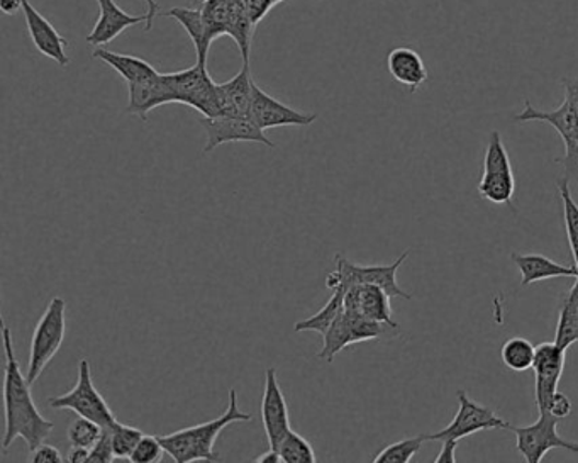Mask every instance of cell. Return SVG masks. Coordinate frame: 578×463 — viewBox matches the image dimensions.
I'll use <instances>...</instances> for the list:
<instances>
[{"instance_id": "9a60e30c", "label": "cell", "mask_w": 578, "mask_h": 463, "mask_svg": "<svg viewBox=\"0 0 578 463\" xmlns=\"http://www.w3.org/2000/svg\"><path fill=\"white\" fill-rule=\"evenodd\" d=\"M251 119L260 126L261 130H273L282 126H310L318 115L303 112L294 107L285 106L263 88L253 85V103H251Z\"/></svg>"}, {"instance_id": "44dd1931", "label": "cell", "mask_w": 578, "mask_h": 463, "mask_svg": "<svg viewBox=\"0 0 578 463\" xmlns=\"http://www.w3.org/2000/svg\"><path fill=\"white\" fill-rule=\"evenodd\" d=\"M387 69L396 82L405 85L409 92L417 91L421 85L426 84L427 70L424 66L423 58L416 50L408 46H399L390 51L387 57Z\"/></svg>"}, {"instance_id": "ffe728a7", "label": "cell", "mask_w": 578, "mask_h": 463, "mask_svg": "<svg viewBox=\"0 0 578 463\" xmlns=\"http://www.w3.org/2000/svg\"><path fill=\"white\" fill-rule=\"evenodd\" d=\"M98 8H101V15H98L97 23L91 35L87 36L89 45L98 46L107 45L113 39L118 38L121 33H125L128 27L134 24L146 23L148 15H131L122 11L116 0H97Z\"/></svg>"}, {"instance_id": "5bb4252c", "label": "cell", "mask_w": 578, "mask_h": 463, "mask_svg": "<svg viewBox=\"0 0 578 463\" xmlns=\"http://www.w3.org/2000/svg\"><path fill=\"white\" fill-rule=\"evenodd\" d=\"M260 411L270 449L279 450L280 443L292 428L287 401L276 379V370L272 367L266 372V389H263Z\"/></svg>"}, {"instance_id": "f1b7e54d", "label": "cell", "mask_w": 578, "mask_h": 463, "mask_svg": "<svg viewBox=\"0 0 578 463\" xmlns=\"http://www.w3.org/2000/svg\"><path fill=\"white\" fill-rule=\"evenodd\" d=\"M426 441V435L405 438V440L396 441L389 444L382 452L375 456V463H409L420 453L421 447Z\"/></svg>"}, {"instance_id": "d6986e66", "label": "cell", "mask_w": 578, "mask_h": 463, "mask_svg": "<svg viewBox=\"0 0 578 463\" xmlns=\"http://www.w3.org/2000/svg\"><path fill=\"white\" fill-rule=\"evenodd\" d=\"M253 85L250 61H243V69L238 75L227 80L224 84H217L221 115L236 116V118H251Z\"/></svg>"}, {"instance_id": "d6a6232c", "label": "cell", "mask_w": 578, "mask_h": 463, "mask_svg": "<svg viewBox=\"0 0 578 463\" xmlns=\"http://www.w3.org/2000/svg\"><path fill=\"white\" fill-rule=\"evenodd\" d=\"M114 460H116V455H114L113 434H110V428H104L103 437L98 438L97 443L91 449L89 462L110 463Z\"/></svg>"}, {"instance_id": "1f68e13d", "label": "cell", "mask_w": 578, "mask_h": 463, "mask_svg": "<svg viewBox=\"0 0 578 463\" xmlns=\"http://www.w3.org/2000/svg\"><path fill=\"white\" fill-rule=\"evenodd\" d=\"M165 453L167 452H165V449H163V443L160 441V437H150V435H144V437L141 438L140 443H138L133 455H131V459H129V462L156 463L163 459Z\"/></svg>"}, {"instance_id": "9c48e42d", "label": "cell", "mask_w": 578, "mask_h": 463, "mask_svg": "<svg viewBox=\"0 0 578 463\" xmlns=\"http://www.w3.org/2000/svg\"><path fill=\"white\" fill-rule=\"evenodd\" d=\"M386 327L387 324L377 323V321L363 318L356 312L343 309L334 319L333 324L329 327V330L322 334L325 343L319 349L318 358L331 364L341 349L346 348V346L380 339L386 333Z\"/></svg>"}, {"instance_id": "83f0119b", "label": "cell", "mask_w": 578, "mask_h": 463, "mask_svg": "<svg viewBox=\"0 0 578 463\" xmlns=\"http://www.w3.org/2000/svg\"><path fill=\"white\" fill-rule=\"evenodd\" d=\"M276 452L282 456V462L285 463H316V455H314L312 444L300 437L297 431L291 429L285 435L284 440L280 443Z\"/></svg>"}, {"instance_id": "2e32d148", "label": "cell", "mask_w": 578, "mask_h": 463, "mask_svg": "<svg viewBox=\"0 0 578 463\" xmlns=\"http://www.w3.org/2000/svg\"><path fill=\"white\" fill-rule=\"evenodd\" d=\"M390 299L392 297L378 285L356 284L344 294V309L389 328H398L399 324L393 321Z\"/></svg>"}, {"instance_id": "836d02e7", "label": "cell", "mask_w": 578, "mask_h": 463, "mask_svg": "<svg viewBox=\"0 0 578 463\" xmlns=\"http://www.w3.org/2000/svg\"><path fill=\"white\" fill-rule=\"evenodd\" d=\"M63 455L60 450L55 449L51 444H39L38 449L31 452L30 462L35 463H61L63 462Z\"/></svg>"}, {"instance_id": "4fadbf2b", "label": "cell", "mask_w": 578, "mask_h": 463, "mask_svg": "<svg viewBox=\"0 0 578 463\" xmlns=\"http://www.w3.org/2000/svg\"><path fill=\"white\" fill-rule=\"evenodd\" d=\"M565 352L567 349L553 343H541L536 346L534 357V397L540 413H548L553 395L558 392L559 379L564 376Z\"/></svg>"}, {"instance_id": "52a82bcc", "label": "cell", "mask_w": 578, "mask_h": 463, "mask_svg": "<svg viewBox=\"0 0 578 463\" xmlns=\"http://www.w3.org/2000/svg\"><path fill=\"white\" fill-rule=\"evenodd\" d=\"M163 80L167 82L174 92L178 104H186L205 118L221 116L220 95L217 84L208 73V66L197 61L192 69L181 72L163 73Z\"/></svg>"}, {"instance_id": "f35d334b", "label": "cell", "mask_w": 578, "mask_h": 463, "mask_svg": "<svg viewBox=\"0 0 578 463\" xmlns=\"http://www.w3.org/2000/svg\"><path fill=\"white\" fill-rule=\"evenodd\" d=\"M255 462L257 463H279V462H282V456H280V453L276 452V450L270 449L269 452L261 453L260 456H257V459H255Z\"/></svg>"}, {"instance_id": "74e56055", "label": "cell", "mask_w": 578, "mask_h": 463, "mask_svg": "<svg viewBox=\"0 0 578 463\" xmlns=\"http://www.w3.org/2000/svg\"><path fill=\"white\" fill-rule=\"evenodd\" d=\"M148 5V20H146V31H152L153 23H155L156 14L160 12L158 4H156V0H144Z\"/></svg>"}, {"instance_id": "ba28073f", "label": "cell", "mask_w": 578, "mask_h": 463, "mask_svg": "<svg viewBox=\"0 0 578 463\" xmlns=\"http://www.w3.org/2000/svg\"><path fill=\"white\" fill-rule=\"evenodd\" d=\"M516 180L510 167L509 153L499 131L488 138L484 153V170L479 182V194L492 204H509L515 195Z\"/></svg>"}, {"instance_id": "8fae6325", "label": "cell", "mask_w": 578, "mask_h": 463, "mask_svg": "<svg viewBox=\"0 0 578 463\" xmlns=\"http://www.w3.org/2000/svg\"><path fill=\"white\" fill-rule=\"evenodd\" d=\"M558 418L553 414L540 413V419L530 426H510V431L516 435L518 452L528 463H540L543 456L553 449H564L578 453V443L565 440L556 431Z\"/></svg>"}, {"instance_id": "6da1fadb", "label": "cell", "mask_w": 578, "mask_h": 463, "mask_svg": "<svg viewBox=\"0 0 578 463\" xmlns=\"http://www.w3.org/2000/svg\"><path fill=\"white\" fill-rule=\"evenodd\" d=\"M2 339L5 348V429L2 449L8 452L17 438H23L33 452L51 437L55 425L39 413L35 399L31 395V384L27 382V377L21 372L20 361L15 358L14 345H12L11 330L5 321H2Z\"/></svg>"}, {"instance_id": "4dcf8cb0", "label": "cell", "mask_w": 578, "mask_h": 463, "mask_svg": "<svg viewBox=\"0 0 578 463\" xmlns=\"http://www.w3.org/2000/svg\"><path fill=\"white\" fill-rule=\"evenodd\" d=\"M104 428L97 423L91 422V419L79 418L70 425L69 431H67V438H69L70 447H80V449L91 450L98 438L103 437Z\"/></svg>"}, {"instance_id": "277c9868", "label": "cell", "mask_w": 578, "mask_h": 463, "mask_svg": "<svg viewBox=\"0 0 578 463\" xmlns=\"http://www.w3.org/2000/svg\"><path fill=\"white\" fill-rule=\"evenodd\" d=\"M411 251L405 250L396 262L390 265H356L344 259L341 254H337V270L326 277V287L331 293L338 287H346L350 289L352 285L356 284H374L382 287L390 297H402V299L411 300L412 296L405 290H402L398 282V272L402 263L408 259Z\"/></svg>"}, {"instance_id": "3957f363", "label": "cell", "mask_w": 578, "mask_h": 463, "mask_svg": "<svg viewBox=\"0 0 578 463\" xmlns=\"http://www.w3.org/2000/svg\"><path fill=\"white\" fill-rule=\"evenodd\" d=\"M64 334H67V300L63 297H54L39 318L31 339L26 372L31 385L36 384V380L45 372L49 361L60 352Z\"/></svg>"}, {"instance_id": "603a6c76", "label": "cell", "mask_w": 578, "mask_h": 463, "mask_svg": "<svg viewBox=\"0 0 578 463\" xmlns=\"http://www.w3.org/2000/svg\"><path fill=\"white\" fill-rule=\"evenodd\" d=\"M92 57L104 61L110 69L116 70L128 85L153 79L160 73L156 72L155 67L150 66L148 61L141 60V58L133 57V55L116 54V51L106 50L103 46L95 48Z\"/></svg>"}, {"instance_id": "7c38bea8", "label": "cell", "mask_w": 578, "mask_h": 463, "mask_svg": "<svg viewBox=\"0 0 578 463\" xmlns=\"http://www.w3.org/2000/svg\"><path fill=\"white\" fill-rule=\"evenodd\" d=\"M202 128L208 134L205 141L204 153L214 152L217 146L224 143H261V145L275 149V143L269 140L266 131L261 130L260 126L251 118H236V116H214V118H202Z\"/></svg>"}, {"instance_id": "e0dca14e", "label": "cell", "mask_w": 578, "mask_h": 463, "mask_svg": "<svg viewBox=\"0 0 578 463\" xmlns=\"http://www.w3.org/2000/svg\"><path fill=\"white\" fill-rule=\"evenodd\" d=\"M23 12L26 17L27 33H30L31 41L36 46V50L45 57L57 61L61 69L70 66L69 57H67V46L69 41L55 29L54 24L46 20L45 15L39 14L30 0H23Z\"/></svg>"}, {"instance_id": "8d00e7d4", "label": "cell", "mask_w": 578, "mask_h": 463, "mask_svg": "<svg viewBox=\"0 0 578 463\" xmlns=\"http://www.w3.org/2000/svg\"><path fill=\"white\" fill-rule=\"evenodd\" d=\"M91 459V450L80 449V447H72L69 452V460L72 463H87Z\"/></svg>"}, {"instance_id": "30bf717a", "label": "cell", "mask_w": 578, "mask_h": 463, "mask_svg": "<svg viewBox=\"0 0 578 463\" xmlns=\"http://www.w3.org/2000/svg\"><path fill=\"white\" fill-rule=\"evenodd\" d=\"M485 429H510V425L506 419L497 416L491 407L475 403L465 391H458V411L453 422L438 434L426 435V441H460L461 438Z\"/></svg>"}, {"instance_id": "cb8c5ba5", "label": "cell", "mask_w": 578, "mask_h": 463, "mask_svg": "<svg viewBox=\"0 0 578 463\" xmlns=\"http://www.w3.org/2000/svg\"><path fill=\"white\" fill-rule=\"evenodd\" d=\"M168 17H174L175 21L184 26L187 35L192 39L196 46L197 61L208 66V54L211 48V39H209L208 26H205L204 14L202 8H174L167 11Z\"/></svg>"}, {"instance_id": "4316f807", "label": "cell", "mask_w": 578, "mask_h": 463, "mask_svg": "<svg viewBox=\"0 0 578 463\" xmlns=\"http://www.w3.org/2000/svg\"><path fill=\"white\" fill-rule=\"evenodd\" d=\"M559 198L564 204L565 229H567L568 245H570L571 257L578 269V205L571 198L570 182L562 180L558 183Z\"/></svg>"}, {"instance_id": "d590c367", "label": "cell", "mask_w": 578, "mask_h": 463, "mask_svg": "<svg viewBox=\"0 0 578 463\" xmlns=\"http://www.w3.org/2000/svg\"><path fill=\"white\" fill-rule=\"evenodd\" d=\"M443 449L435 459V463H457V440L441 441Z\"/></svg>"}, {"instance_id": "e575fe53", "label": "cell", "mask_w": 578, "mask_h": 463, "mask_svg": "<svg viewBox=\"0 0 578 463\" xmlns=\"http://www.w3.org/2000/svg\"><path fill=\"white\" fill-rule=\"evenodd\" d=\"M548 413L558 419L568 418L571 414L570 399L562 392H556L552 397V403H550Z\"/></svg>"}, {"instance_id": "7a4b0ae2", "label": "cell", "mask_w": 578, "mask_h": 463, "mask_svg": "<svg viewBox=\"0 0 578 463\" xmlns=\"http://www.w3.org/2000/svg\"><path fill=\"white\" fill-rule=\"evenodd\" d=\"M253 419L250 413L239 409L238 392L236 389L229 391V404L220 418L202 425L190 426V428L178 429L175 434L160 437L163 449L175 462H216L220 453H216L217 438L227 426L233 423H248Z\"/></svg>"}, {"instance_id": "ac0fdd59", "label": "cell", "mask_w": 578, "mask_h": 463, "mask_svg": "<svg viewBox=\"0 0 578 463\" xmlns=\"http://www.w3.org/2000/svg\"><path fill=\"white\" fill-rule=\"evenodd\" d=\"M128 91L129 99L126 112L138 116L141 121H146L148 115L155 110L156 107L177 103L174 92L170 91L167 82L163 80V73H158L153 79L137 82V84H129Z\"/></svg>"}, {"instance_id": "d4e9b609", "label": "cell", "mask_w": 578, "mask_h": 463, "mask_svg": "<svg viewBox=\"0 0 578 463\" xmlns=\"http://www.w3.org/2000/svg\"><path fill=\"white\" fill-rule=\"evenodd\" d=\"M346 290H349L346 287H338L337 290H333V296L326 302L325 308H321V311L304 319V321H299V323H295V333H299V331H316V333L325 334L329 327L333 324L338 314L343 311Z\"/></svg>"}, {"instance_id": "5b68a950", "label": "cell", "mask_w": 578, "mask_h": 463, "mask_svg": "<svg viewBox=\"0 0 578 463\" xmlns=\"http://www.w3.org/2000/svg\"><path fill=\"white\" fill-rule=\"evenodd\" d=\"M48 404L55 409L73 411L76 416L91 419L103 428H114L119 423L106 399L95 388L91 364L85 358L79 361V376L72 391L58 397H49Z\"/></svg>"}, {"instance_id": "484cf974", "label": "cell", "mask_w": 578, "mask_h": 463, "mask_svg": "<svg viewBox=\"0 0 578 463\" xmlns=\"http://www.w3.org/2000/svg\"><path fill=\"white\" fill-rule=\"evenodd\" d=\"M500 357H503L507 369L515 370V372H526V370L533 369L536 348L530 340L516 336V339L507 340L504 343Z\"/></svg>"}, {"instance_id": "f546056e", "label": "cell", "mask_w": 578, "mask_h": 463, "mask_svg": "<svg viewBox=\"0 0 578 463\" xmlns=\"http://www.w3.org/2000/svg\"><path fill=\"white\" fill-rule=\"evenodd\" d=\"M110 434H113V447L116 460L131 459L134 450H137L138 443L144 437L141 429L134 428V426L122 425V423H118L114 428H110Z\"/></svg>"}, {"instance_id": "8992f818", "label": "cell", "mask_w": 578, "mask_h": 463, "mask_svg": "<svg viewBox=\"0 0 578 463\" xmlns=\"http://www.w3.org/2000/svg\"><path fill=\"white\" fill-rule=\"evenodd\" d=\"M515 119L518 122H548L558 131L565 143V155L564 158L556 159V162L564 165V179L578 187V104L571 99V95H568L564 104L555 110L534 109L528 100L526 109Z\"/></svg>"}, {"instance_id": "7402d4cb", "label": "cell", "mask_w": 578, "mask_h": 463, "mask_svg": "<svg viewBox=\"0 0 578 463\" xmlns=\"http://www.w3.org/2000/svg\"><path fill=\"white\" fill-rule=\"evenodd\" d=\"M510 259L518 266L522 275V285L530 287L534 282L548 281V278L574 277L578 278L577 266H565L553 262L544 254L512 253Z\"/></svg>"}]
</instances>
